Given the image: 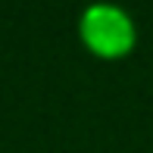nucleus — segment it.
<instances>
[{
	"instance_id": "nucleus-1",
	"label": "nucleus",
	"mask_w": 153,
	"mask_h": 153,
	"mask_svg": "<svg viewBox=\"0 0 153 153\" xmlns=\"http://www.w3.org/2000/svg\"><path fill=\"white\" fill-rule=\"evenodd\" d=\"M81 41L100 59H122L134 47V25L116 6H91L81 16Z\"/></svg>"
}]
</instances>
